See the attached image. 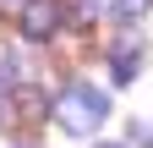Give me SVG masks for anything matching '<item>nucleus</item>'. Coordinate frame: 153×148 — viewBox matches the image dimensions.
<instances>
[{"label": "nucleus", "instance_id": "5", "mask_svg": "<svg viewBox=\"0 0 153 148\" xmlns=\"http://www.w3.org/2000/svg\"><path fill=\"white\" fill-rule=\"evenodd\" d=\"M109 6H115V16H120V22H137V16L153 6V0H109Z\"/></svg>", "mask_w": 153, "mask_h": 148}, {"label": "nucleus", "instance_id": "2", "mask_svg": "<svg viewBox=\"0 0 153 148\" xmlns=\"http://www.w3.org/2000/svg\"><path fill=\"white\" fill-rule=\"evenodd\" d=\"M38 115H44V93H38L33 82H0V121L11 126H33Z\"/></svg>", "mask_w": 153, "mask_h": 148}, {"label": "nucleus", "instance_id": "6", "mask_svg": "<svg viewBox=\"0 0 153 148\" xmlns=\"http://www.w3.org/2000/svg\"><path fill=\"white\" fill-rule=\"evenodd\" d=\"M99 148H120V143H99Z\"/></svg>", "mask_w": 153, "mask_h": 148}, {"label": "nucleus", "instance_id": "1", "mask_svg": "<svg viewBox=\"0 0 153 148\" xmlns=\"http://www.w3.org/2000/svg\"><path fill=\"white\" fill-rule=\"evenodd\" d=\"M104 115H109V99H104V88H93V82H66L60 99H55V121H60L66 132H76V137L99 132Z\"/></svg>", "mask_w": 153, "mask_h": 148}, {"label": "nucleus", "instance_id": "3", "mask_svg": "<svg viewBox=\"0 0 153 148\" xmlns=\"http://www.w3.org/2000/svg\"><path fill=\"white\" fill-rule=\"evenodd\" d=\"M55 33H60V6H55V0H27L22 6V39L44 44Z\"/></svg>", "mask_w": 153, "mask_h": 148}, {"label": "nucleus", "instance_id": "7", "mask_svg": "<svg viewBox=\"0 0 153 148\" xmlns=\"http://www.w3.org/2000/svg\"><path fill=\"white\" fill-rule=\"evenodd\" d=\"M148 148H153V137H148Z\"/></svg>", "mask_w": 153, "mask_h": 148}, {"label": "nucleus", "instance_id": "4", "mask_svg": "<svg viewBox=\"0 0 153 148\" xmlns=\"http://www.w3.org/2000/svg\"><path fill=\"white\" fill-rule=\"evenodd\" d=\"M137 66H142V33H120L109 49V71H115V82H131L137 77Z\"/></svg>", "mask_w": 153, "mask_h": 148}]
</instances>
